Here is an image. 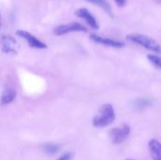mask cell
I'll use <instances>...</instances> for the list:
<instances>
[{
    "label": "cell",
    "instance_id": "cell-18",
    "mask_svg": "<svg viewBox=\"0 0 161 160\" xmlns=\"http://www.w3.org/2000/svg\"><path fill=\"white\" fill-rule=\"evenodd\" d=\"M126 160H135V159H131V158H128V159H126Z\"/></svg>",
    "mask_w": 161,
    "mask_h": 160
},
{
    "label": "cell",
    "instance_id": "cell-12",
    "mask_svg": "<svg viewBox=\"0 0 161 160\" xmlns=\"http://www.w3.org/2000/svg\"><path fill=\"white\" fill-rule=\"evenodd\" d=\"M60 149V146L58 144H54V143H47L44 145V151L46 154L48 155H55L56 153L58 152V150Z\"/></svg>",
    "mask_w": 161,
    "mask_h": 160
},
{
    "label": "cell",
    "instance_id": "cell-15",
    "mask_svg": "<svg viewBox=\"0 0 161 160\" xmlns=\"http://www.w3.org/2000/svg\"><path fill=\"white\" fill-rule=\"evenodd\" d=\"M114 1L119 7H124L126 3V0H114Z\"/></svg>",
    "mask_w": 161,
    "mask_h": 160
},
{
    "label": "cell",
    "instance_id": "cell-1",
    "mask_svg": "<svg viewBox=\"0 0 161 160\" xmlns=\"http://www.w3.org/2000/svg\"><path fill=\"white\" fill-rule=\"evenodd\" d=\"M116 118L114 108L110 104H104L99 108L97 114L92 119V125L97 128H102L111 124Z\"/></svg>",
    "mask_w": 161,
    "mask_h": 160
},
{
    "label": "cell",
    "instance_id": "cell-6",
    "mask_svg": "<svg viewBox=\"0 0 161 160\" xmlns=\"http://www.w3.org/2000/svg\"><path fill=\"white\" fill-rule=\"evenodd\" d=\"M75 14L77 17L85 20V22L92 28H93V29H98L99 28V24H98L96 18L92 14V12L88 8H77L75 11Z\"/></svg>",
    "mask_w": 161,
    "mask_h": 160
},
{
    "label": "cell",
    "instance_id": "cell-5",
    "mask_svg": "<svg viewBox=\"0 0 161 160\" xmlns=\"http://www.w3.org/2000/svg\"><path fill=\"white\" fill-rule=\"evenodd\" d=\"M16 35H18L19 37L25 40L26 42L28 43V45L30 47H32V48H36V49H45V48H47L46 43H44L43 41H42L41 40L36 38L34 35H32L31 33H29V32H27L25 30H21V29L17 30Z\"/></svg>",
    "mask_w": 161,
    "mask_h": 160
},
{
    "label": "cell",
    "instance_id": "cell-2",
    "mask_svg": "<svg viewBox=\"0 0 161 160\" xmlns=\"http://www.w3.org/2000/svg\"><path fill=\"white\" fill-rule=\"evenodd\" d=\"M126 39L136 44H139L145 49H148L150 51H153L155 53H161V45L154 39L145 36L143 34H128L126 36Z\"/></svg>",
    "mask_w": 161,
    "mask_h": 160
},
{
    "label": "cell",
    "instance_id": "cell-16",
    "mask_svg": "<svg viewBox=\"0 0 161 160\" xmlns=\"http://www.w3.org/2000/svg\"><path fill=\"white\" fill-rule=\"evenodd\" d=\"M156 1H157L158 3H161V0H156Z\"/></svg>",
    "mask_w": 161,
    "mask_h": 160
},
{
    "label": "cell",
    "instance_id": "cell-7",
    "mask_svg": "<svg viewBox=\"0 0 161 160\" xmlns=\"http://www.w3.org/2000/svg\"><path fill=\"white\" fill-rule=\"evenodd\" d=\"M90 38L94 42L99 43V44H103L106 46H110V47H114V48H123L125 46V43L123 41H116L113 39H109V38H105V37L99 36L97 34H91Z\"/></svg>",
    "mask_w": 161,
    "mask_h": 160
},
{
    "label": "cell",
    "instance_id": "cell-13",
    "mask_svg": "<svg viewBox=\"0 0 161 160\" xmlns=\"http://www.w3.org/2000/svg\"><path fill=\"white\" fill-rule=\"evenodd\" d=\"M148 59L150 60L151 63H153L155 66L161 69V58L156 56V55H148Z\"/></svg>",
    "mask_w": 161,
    "mask_h": 160
},
{
    "label": "cell",
    "instance_id": "cell-3",
    "mask_svg": "<svg viewBox=\"0 0 161 160\" xmlns=\"http://www.w3.org/2000/svg\"><path fill=\"white\" fill-rule=\"evenodd\" d=\"M130 131L131 130H130L129 125L123 124L120 127L112 128L109 132V138H110L113 144L119 145L127 140V138L130 134Z\"/></svg>",
    "mask_w": 161,
    "mask_h": 160
},
{
    "label": "cell",
    "instance_id": "cell-17",
    "mask_svg": "<svg viewBox=\"0 0 161 160\" xmlns=\"http://www.w3.org/2000/svg\"><path fill=\"white\" fill-rule=\"evenodd\" d=\"M0 26H1V14H0Z\"/></svg>",
    "mask_w": 161,
    "mask_h": 160
},
{
    "label": "cell",
    "instance_id": "cell-10",
    "mask_svg": "<svg viewBox=\"0 0 161 160\" xmlns=\"http://www.w3.org/2000/svg\"><path fill=\"white\" fill-rule=\"evenodd\" d=\"M16 97V91L13 89H7L3 91L0 101L2 106H6L10 104Z\"/></svg>",
    "mask_w": 161,
    "mask_h": 160
},
{
    "label": "cell",
    "instance_id": "cell-8",
    "mask_svg": "<svg viewBox=\"0 0 161 160\" xmlns=\"http://www.w3.org/2000/svg\"><path fill=\"white\" fill-rule=\"evenodd\" d=\"M2 50L6 54H14L17 50V42L16 41L8 35L2 37Z\"/></svg>",
    "mask_w": 161,
    "mask_h": 160
},
{
    "label": "cell",
    "instance_id": "cell-11",
    "mask_svg": "<svg viewBox=\"0 0 161 160\" xmlns=\"http://www.w3.org/2000/svg\"><path fill=\"white\" fill-rule=\"evenodd\" d=\"M86 2H89V3H92L95 6H98L99 8H103L105 11H107L108 14H111L112 12V9H111V7L109 5V3L107 1V0H85Z\"/></svg>",
    "mask_w": 161,
    "mask_h": 160
},
{
    "label": "cell",
    "instance_id": "cell-4",
    "mask_svg": "<svg viewBox=\"0 0 161 160\" xmlns=\"http://www.w3.org/2000/svg\"><path fill=\"white\" fill-rule=\"evenodd\" d=\"M72 32H87V28L78 22H72L58 25L54 29V34L56 36H63Z\"/></svg>",
    "mask_w": 161,
    "mask_h": 160
},
{
    "label": "cell",
    "instance_id": "cell-9",
    "mask_svg": "<svg viewBox=\"0 0 161 160\" xmlns=\"http://www.w3.org/2000/svg\"><path fill=\"white\" fill-rule=\"evenodd\" d=\"M150 154L153 160H161V143L156 139H152L149 141Z\"/></svg>",
    "mask_w": 161,
    "mask_h": 160
},
{
    "label": "cell",
    "instance_id": "cell-14",
    "mask_svg": "<svg viewBox=\"0 0 161 160\" xmlns=\"http://www.w3.org/2000/svg\"><path fill=\"white\" fill-rule=\"evenodd\" d=\"M71 157H72L71 153H65V154H63L58 160H71Z\"/></svg>",
    "mask_w": 161,
    "mask_h": 160
}]
</instances>
